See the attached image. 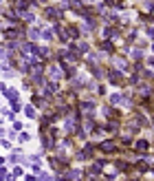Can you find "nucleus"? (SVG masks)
Listing matches in <instances>:
<instances>
[{"mask_svg": "<svg viewBox=\"0 0 154 181\" xmlns=\"http://www.w3.org/2000/svg\"><path fill=\"white\" fill-rule=\"evenodd\" d=\"M22 172H24V170H22V168L20 166H13V177H20V174Z\"/></svg>", "mask_w": 154, "mask_h": 181, "instance_id": "4468645a", "label": "nucleus"}, {"mask_svg": "<svg viewBox=\"0 0 154 181\" xmlns=\"http://www.w3.org/2000/svg\"><path fill=\"white\" fill-rule=\"evenodd\" d=\"M97 150L104 152V155H117V152H123V150H119V141L117 139H104L99 146H97Z\"/></svg>", "mask_w": 154, "mask_h": 181, "instance_id": "f257e3e1", "label": "nucleus"}, {"mask_svg": "<svg viewBox=\"0 0 154 181\" xmlns=\"http://www.w3.org/2000/svg\"><path fill=\"white\" fill-rule=\"evenodd\" d=\"M99 51H101V53H104V51H106V53H115V44H112L110 40H101L99 42Z\"/></svg>", "mask_w": 154, "mask_h": 181, "instance_id": "39448f33", "label": "nucleus"}, {"mask_svg": "<svg viewBox=\"0 0 154 181\" xmlns=\"http://www.w3.org/2000/svg\"><path fill=\"white\" fill-rule=\"evenodd\" d=\"M145 33H147L150 38H154V27H147V31H145Z\"/></svg>", "mask_w": 154, "mask_h": 181, "instance_id": "dca6fc26", "label": "nucleus"}, {"mask_svg": "<svg viewBox=\"0 0 154 181\" xmlns=\"http://www.w3.org/2000/svg\"><path fill=\"white\" fill-rule=\"evenodd\" d=\"M132 58H134V62H141V60H143V49L136 47V49L132 51Z\"/></svg>", "mask_w": 154, "mask_h": 181, "instance_id": "1a4fd4ad", "label": "nucleus"}, {"mask_svg": "<svg viewBox=\"0 0 154 181\" xmlns=\"http://www.w3.org/2000/svg\"><path fill=\"white\" fill-rule=\"evenodd\" d=\"M40 36H42V31H40L38 27H31V29H27V38H29V40H38Z\"/></svg>", "mask_w": 154, "mask_h": 181, "instance_id": "423d86ee", "label": "nucleus"}, {"mask_svg": "<svg viewBox=\"0 0 154 181\" xmlns=\"http://www.w3.org/2000/svg\"><path fill=\"white\" fill-rule=\"evenodd\" d=\"M27 181H38V179H35V174H27Z\"/></svg>", "mask_w": 154, "mask_h": 181, "instance_id": "a211bd4d", "label": "nucleus"}, {"mask_svg": "<svg viewBox=\"0 0 154 181\" xmlns=\"http://www.w3.org/2000/svg\"><path fill=\"white\" fill-rule=\"evenodd\" d=\"M4 97H7L9 102H18V99H20V93H18V90H15V88H9Z\"/></svg>", "mask_w": 154, "mask_h": 181, "instance_id": "6e6552de", "label": "nucleus"}, {"mask_svg": "<svg viewBox=\"0 0 154 181\" xmlns=\"http://www.w3.org/2000/svg\"><path fill=\"white\" fill-rule=\"evenodd\" d=\"M18 139L22 141V144H24V141H29V139H31V133H27V131H22V133L18 135Z\"/></svg>", "mask_w": 154, "mask_h": 181, "instance_id": "9b49d317", "label": "nucleus"}, {"mask_svg": "<svg viewBox=\"0 0 154 181\" xmlns=\"http://www.w3.org/2000/svg\"><path fill=\"white\" fill-rule=\"evenodd\" d=\"M24 115L29 117V119H38V113H35V106H24Z\"/></svg>", "mask_w": 154, "mask_h": 181, "instance_id": "0eeeda50", "label": "nucleus"}, {"mask_svg": "<svg viewBox=\"0 0 154 181\" xmlns=\"http://www.w3.org/2000/svg\"><path fill=\"white\" fill-rule=\"evenodd\" d=\"M40 181H51V174L49 172H42V174H40Z\"/></svg>", "mask_w": 154, "mask_h": 181, "instance_id": "2eb2a0df", "label": "nucleus"}, {"mask_svg": "<svg viewBox=\"0 0 154 181\" xmlns=\"http://www.w3.org/2000/svg\"><path fill=\"white\" fill-rule=\"evenodd\" d=\"M11 128H13V133H22V124L20 122H13V126H11Z\"/></svg>", "mask_w": 154, "mask_h": 181, "instance_id": "ddd939ff", "label": "nucleus"}, {"mask_svg": "<svg viewBox=\"0 0 154 181\" xmlns=\"http://www.w3.org/2000/svg\"><path fill=\"white\" fill-rule=\"evenodd\" d=\"M106 77H108V82L110 84H115V86H125V75L119 69H108V73H106Z\"/></svg>", "mask_w": 154, "mask_h": 181, "instance_id": "f03ea898", "label": "nucleus"}, {"mask_svg": "<svg viewBox=\"0 0 154 181\" xmlns=\"http://www.w3.org/2000/svg\"><path fill=\"white\" fill-rule=\"evenodd\" d=\"M147 66H150V69H154V55H152V58H147Z\"/></svg>", "mask_w": 154, "mask_h": 181, "instance_id": "f3484780", "label": "nucleus"}, {"mask_svg": "<svg viewBox=\"0 0 154 181\" xmlns=\"http://www.w3.org/2000/svg\"><path fill=\"white\" fill-rule=\"evenodd\" d=\"M42 38H44V40H53V38H55V29H46V31H42Z\"/></svg>", "mask_w": 154, "mask_h": 181, "instance_id": "9d476101", "label": "nucleus"}, {"mask_svg": "<svg viewBox=\"0 0 154 181\" xmlns=\"http://www.w3.org/2000/svg\"><path fill=\"white\" fill-rule=\"evenodd\" d=\"M66 33H68V38H71L73 42L82 38V31H79V27H77V24H68V27H66Z\"/></svg>", "mask_w": 154, "mask_h": 181, "instance_id": "20e7f679", "label": "nucleus"}, {"mask_svg": "<svg viewBox=\"0 0 154 181\" xmlns=\"http://www.w3.org/2000/svg\"><path fill=\"white\" fill-rule=\"evenodd\" d=\"M134 148H136V155L147 157V155H150V141H147V139H136L134 141Z\"/></svg>", "mask_w": 154, "mask_h": 181, "instance_id": "7ed1b4c3", "label": "nucleus"}, {"mask_svg": "<svg viewBox=\"0 0 154 181\" xmlns=\"http://www.w3.org/2000/svg\"><path fill=\"white\" fill-rule=\"evenodd\" d=\"M9 104H11V111H15V113H18V111H22L20 102H9Z\"/></svg>", "mask_w": 154, "mask_h": 181, "instance_id": "f8f14e48", "label": "nucleus"}]
</instances>
